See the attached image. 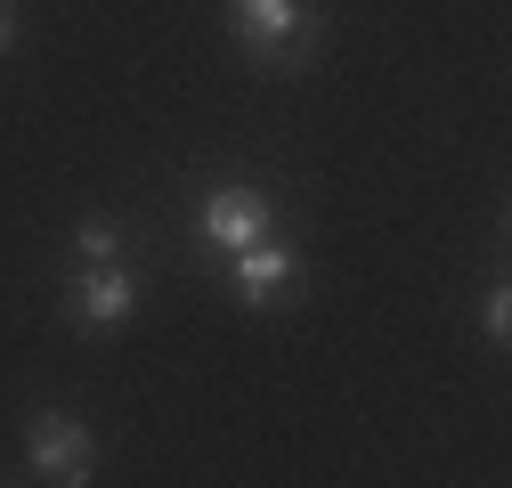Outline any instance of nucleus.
I'll return each mask as SVG.
<instances>
[{"label": "nucleus", "instance_id": "nucleus-7", "mask_svg": "<svg viewBox=\"0 0 512 488\" xmlns=\"http://www.w3.org/2000/svg\"><path fill=\"white\" fill-rule=\"evenodd\" d=\"M480 334H488V342H504V334H512V293H504V285L480 301Z\"/></svg>", "mask_w": 512, "mask_h": 488}, {"label": "nucleus", "instance_id": "nucleus-8", "mask_svg": "<svg viewBox=\"0 0 512 488\" xmlns=\"http://www.w3.org/2000/svg\"><path fill=\"white\" fill-rule=\"evenodd\" d=\"M0 49H17V0H0Z\"/></svg>", "mask_w": 512, "mask_h": 488}, {"label": "nucleus", "instance_id": "nucleus-4", "mask_svg": "<svg viewBox=\"0 0 512 488\" xmlns=\"http://www.w3.org/2000/svg\"><path fill=\"white\" fill-rule=\"evenodd\" d=\"M277 228V212H269V196L261 188H244V179H228V188H212L204 204H196V236L212 244V253H244L252 236H269Z\"/></svg>", "mask_w": 512, "mask_h": 488}, {"label": "nucleus", "instance_id": "nucleus-5", "mask_svg": "<svg viewBox=\"0 0 512 488\" xmlns=\"http://www.w3.org/2000/svg\"><path fill=\"white\" fill-rule=\"evenodd\" d=\"M66 310H74V326H90V334H114L122 318L139 310V277L122 269V261H82V277L66 285Z\"/></svg>", "mask_w": 512, "mask_h": 488}, {"label": "nucleus", "instance_id": "nucleus-2", "mask_svg": "<svg viewBox=\"0 0 512 488\" xmlns=\"http://www.w3.org/2000/svg\"><path fill=\"white\" fill-rule=\"evenodd\" d=\"M25 464H33V480H49V488H82V480H98V440L82 432L74 415L33 407V415H25Z\"/></svg>", "mask_w": 512, "mask_h": 488}, {"label": "nucleus", "instance_id": "nucleus-6", "mask_svg": "<svg viewBox=\"0 0 512 488\" xmlns=\"http://www.w3.org/2000/svg\"><path fill=\"white\" fill-rule=\"evenodd\" d=\"M74 261H122V220H82L74 228Z\"/></svg>", "mask_w": 512, "mask_h": 488}, {"label": "nucleus", "instance_id": "nucleus-3", "mask_svg": "<svg viewBox=\"0 0 512 488\" xmlns=\"http://www.w3.org/2000/svg\"><path fill=\"white\" fill-rule=\"evenodd\" d=\"M228 293L244 301V310H269V301H293L301 293V253L269 228V236H252L244 253H228Z\"/></svg>", "mask_w": 512, "mask_h": 488}, {"label": "nucleus", "instance_id": "nucleus-1", "mask_svg": "<svg viewBox=\"0 0 512 488\" xmlns=\"http://www.w3.org/2000/svg\"><path fill=\"white\" fill-rule=\"evenodd\" d=\"M228 33L244 57H261L269 74H293L317 57V41H326V17L309 9V0H228Z\"/></svg>", "mask_w": 512, "mask_h": 488}]
</instances>
